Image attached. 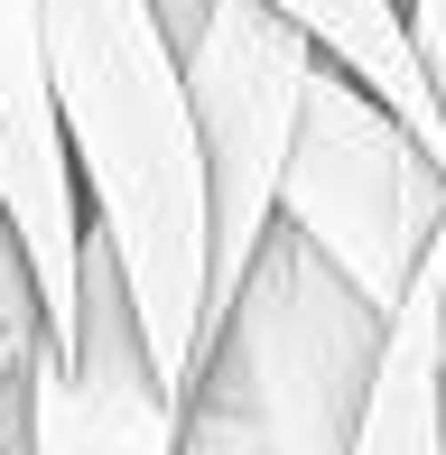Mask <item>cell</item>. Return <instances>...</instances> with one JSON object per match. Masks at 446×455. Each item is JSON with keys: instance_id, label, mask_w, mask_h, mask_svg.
<instances>
[{"instance_id": "1", "label": "cell", "mask_w": 446, "mask_h": 455, "mask_svg": "<svg viewBox=\"0 0 446 455\" xmlns=\"http://www.w3.org/2000/svg\"><path fill=\"white\" fill-rule=\"evenodd\" d=\"M37 66L75 204L121 270L158 381L187 390L205 344V168L177 47L149 0H37Z\"/></svg>"}, {"instance_id": "2", "label": "cell", "mask_w": 446, "mask_h": 455, "mask_svg": "<svg viewBox=\"0 0 446 455\" xmlns=\"http://www.w3.org/2000/svg\"><path fill=\"white\" fill-rule=\"evenodd\" d=\"M381 307L316 251L307 233L270 214L242 279L205 316V344L177 390V446H298V455H354L362 381H372Z\"/></svg>"}, {"instance_id": "3", "label": "cell", "mask_w": 446, "mask_h": 455, "mask_svg": "<svg viewBox=\"0 0 446 455\" xmlns=\"http://www.w3.org/2000/svg\"><path fill=\"white\" fill-rule=\"evenodd\" d=\"M270 214L289 233H307L372 307L400 298L410 260L437 242L446 223V168L400 131V112L381 93H362L354 75L316 47L307 84H298V121L279 149V196Z\"/></svg>"}, {"instance_id": "4", "label": "cell", "mask_w": 446, "mask_h": 455, "mask_svg": "<svg viewBox=\"0 0 446 455\" xmlns=\"http://www.w3.org/2000/svg\"><path fill=\"white\" fill-rule=\"evenodd\" d=\"M316 66V37L270 0H205L195 37L177 47L195 121V168H205V316L242 279L251 242L270 233L279 149L298 121V84Z\"/></svg>"}, {"instance_id": "5", "label": "cell", "mask_w": 446, "mask_h": 455, "mask_svg": "<svg viewBox=\"0 0 446 455\" xmlns=\"http://www.w3.org/2000/svg\"><path fill=\"white\" fill-rule=\"evenodd\" d=\"M0 223L19 233V260L37 279V316H47V354L75 325V242H84V204L75 168L47 112V66H37V0H0Z\"/></svg>"}, {"instance_id": "6", "label": "cell", "mask_w": 446, "mask_h": 455, "mask_svg": "<svg viewBox=\"0 0 446 455\" xmlns=\"http://www.w3.org/2000/svg\"><path fill=\"white\" fill-rule=\"evenodd\" d=\"M437 298H446V223L410 260L400 298L381 307L354 455H446V325H437Z\"/></svg>"}]
</instances>
